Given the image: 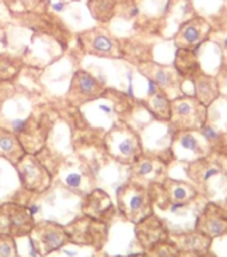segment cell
I'll return each mask as SVG.
<instances>
[{
  "label": "cell",
  "instance_id": "obj_1",
  "mask_svg": "<svg viewBox=\"0 0 227 257\" xmlns=\"http://www.w3.org/2000/svg\"><path fill=\"white\" fill-rule=\"evenodd\" d=\"M153 193L140 183L132 181L123 185L118 191L119 211L131 223L138 224L143 219L153 215Z\"/></svg>",
  "mask_w": 227,
  "mask_h": 257
},
{
  "label": "cell",
  "instance_id": "obj_2",
  "mask_svg": "<svg viewBox=\"0 0 227 257\" xmlns=\"http://www.w3.org/2000/svg\"><path fill=\"white\" fill-rule=\"evenodd\" d=\"M104 143L108 154L122 164L132 165L142 156V146L138 135L124 124L112 128L106 135Z\"/></svg>",
  "mask_w": 227,
  "mask_h": 257
},
{
  "label": "cell",
  "instance_id": "obj_3",
  "mask_svg": "<svg viewBox=\"0 0 227 257\" xmlns=\"http://www.w3.org/2000/svg\"><path fill=\"white\" fill-rule=\"evenodd\" d=\"M170 121L177 131L202 130L207 121V107L196 97H175L171 101Z\"/></svg>",
  "mask_w": 227,
  "mask_h": 257
},
{
  "label": "cell",
  "instance_id": "obj_4",
  "mask_svg": "<svg viewBox=\"0 0 227 257\" xmlns=\"http://www.w3.org/2000/svg\"><path fill=\"white\" fill-rule=\"evenodd\" d=\"M28 236L31 238L35 252L40 257L54 253L71 242L65 226L52 221H40L35 224Z\"/></svg>",
  "mask_w": 227,
  "mask_h": 257
},
{
  "label": "cell",
  "instance_id": "obj_5",
  "mask_svg": "<svg viewBox=\"0 0 227 257\" xmlns=\"http://www.w3.org/2000/svg\"><path fill=\"white\" fill-rule=\"evenodd\" d=\"M71 242L78 245L93 246L95 249H102L107 240V225L104 221L83 216L81 219L65 226Z\"/></svg>",
  "mask_w": 227,
  "mask_h": 257
},
{
  "label": "cell",
  "instance_id": "obj_6",
  "mask_svg": "<svg viewBox=\"0 0 227 257\" xmlns=\"http://www.w3.org/2000/svg\"><path fill=\"white\" fill-rule=\"evenodd\" d=\"M34 216L28 208L19 204H4L0 207V233L11 237H24L31 233Z\"/></svg>",
  "mask_w": 227,
  "mask_h": 257
},
{
  "label": "cell",
  "instance_id": "obj_7",
  "mask_svg": "<svg viewBox=\"0 0 227 257\" xmlns=\"http://www.w3.org/2000/svg\"><path fill=\"white\" fill-rule=\"evenodd\" d=\"M162 199L154 200L161 208H169L171 212L181 211L187 208L198 197L199 191L195 185L187 184L185 181H177L173 179H165L162 187Z\"/></svg>",
  "mask_w": 227,
  "mask_h": 257
},
{
  "label": "cell",
  "instance_id": "obj_8",
  "mask_svg": "<svg viewBox=\"0 0 227 257\" xmlns=\"http://www.w3.org/2000/svg\"><path fill=\"white\" fill-rule=\"evenodd\" d=\"M24 188L35 193L44 192L51 183V176L34 155L26 154L15 165Z\"/></svg>",
  "mask_w": 227,
  "mask_h": 257
},
{
  "label": "cell",
  "instance_id": "obj_9",
  "mask_svg": "<svg viewBox=\"0 0 227 257\" xmlns=\"http://www.w3.org/2000/svg\"><path fill=\"white\" fill-rule=\"evenodd\" d=\"M104 91L106 89L103 84L93 75H90L86 71H78L72 77L67 97L75 105H82L91 100L99 99Z\"/></svg>",
  "mask_w": 227,
  "mask_h": 257
},
{
  "label": "cell",
  "instance_id": "obj_10",
  "mask_svg": "<svg viewBox=\"0 0 227 257\" xmlns=\"http://www.w3.org/2000/svg\"><path fill=\"white\" fill-rule=\"evenodd\" d=\"M195 230L206 234L210 238H216L227 234V212L218 204L210 203L203 208L196 217Z\"/></svg>",
  "mask_w": 227,
  "mask_h": 257
},
{
  "label": "cell",
  "instance_id": "obj_11",
  "mask_svg": "<svg viewBox=\"0 0 227 257\" xmlns=\"http://www.w3.org/2000/svg\"><path fill=\"white\" fill-rule=\"evenodd\" d=\"M82 46L85 47L87 54L95 55V56H103V58H119L120 50L115 40L108 34L100 30L94 28L90 31L81 35Z\"/></svg>",
  "mask_w": 227,
  "mask_h": 257
},
{
  "label": "cell",
  "instance_id": "obj_12",
  "mask_svg": "<svg viewBox=\"0 0 227 257\" xmlns=\"http://www.w3.org/2000/svg\"><path fill=\"white\" fill-rule=\"evenodd\" d=\"M198 131H177V139L174 140V152L179 158H186L187 154L193 158H206L210 151V143Z\"/></svg>",
  "mask_w": 227,
  "mask_h": 257
},
{
  "label": "cell",
  "instance_id": "obj_13",
  "mask_svg": "<svg viewBox=\"0 0 227 257\" xmlns=\"http://www.w3.org/2000/svg\"><path fill=\"white\" fill-rule=\"evenodd\" d=\"M135 234L144 252H148L153 246L170 238L167 226L154 213L136 224Z\"/></svg>",
  "mask_w": 227,
  "mask_h": 257
},
{
  "label": "cell",
  "instance_id": "obj_14",
  "mask_svg": "<svg viewBox=\"0 0 227 257\" xmlns=\"http://www.w3.org/2000/svg\"><path fill=\"white\" fill-rule=\"evenodd\" d=\"M210 31H211V26L203 18L190 19L179 28L175 38V44L178 48L194 51L208 38Z\"/></svg>",
  "mask_w": 227,
  "mask_h": 257
},
{
  "label": "cell",
  "instance_id": "obj_15",
  "mask_svg": "<svg viewBox=\"0 0 227 257\" xmlns=\"http://www.w3.org/2000/svg\"><path fill=\"white\" fill-rule=\"evenodd\" d=\"M181 250V253L193 254L194 257L210 252L212 238L194 229L189 233H182L171 238Z\"/></svg>",
  "mask_w": 227,
  "mask_h": 257
},
{
  "label": "cell",
  "instance_id": "obj_16",
  "mask_svg": "<svg viewBox=\"0 0 227 257\" xmlns=\"http://www.w3.org/2000/svg\"><path fill=\"white\" fill-rule=\"evenodd\" d=\"M142 72L144 75L150 77L151 81H154L155 84L158 85L159 88L163 89L166 93V91H171L173 92L174 89H179V73L177 72V69L173 71V69L167 68V67H162V65L158 64H146L143 65Z\"/></svg>",
  "mask_w": 227,
  "mask_h": 257
},
{
  "label": "cell",
  "instance_id": "obj_17",
  "mask_svg": "<svg viewBox=\"0 0 227 257\" xmlns=\"http://www.w3.org/2000/svg\"><path fill=\"white\" fill-rule=\"evenodd\" d=\"M110 211H112L111 200L103 191L97 189L86 197L83 204V213L86 216L103 221L104 216L108 215Z\"/></svg>",
  "mask_w": 227,
  "mask_h": 257
},
{
  "label": "cell",
  "instance_id": "obj_18",
  "mask_svg": "<svg viewBox=\"0 0 227 257\" xmlns=\"http://www.w3.org/2000/svg\"><path fill=\"white\" fill-rule=\"evenodd\" d=\"M26 154L23 144L14 132L0 130V158L16 165Z\"/></svg>",
  "mask_w": 227,
  "mask_h": 257
},
{
  "label": "cell",
  "instance_id": "obj_19",
  "mask_svg": "<svg viewBox=\"0 0 227 257\" xmlns=\"http://www.w3.org/2000/svg\"><path fill=\"white\" fill-rule=\"evenodd\" d=\"M194 85H195V95L196 99L199 100L200 103L208 107L211 105L218 96H219V88L214 77L207 76L203 72H199L193 79Z\"/></svg>",
  "mask_w": 227,
  "mask_h": 257
},
{
  "label": "cell",
  "instance_id": "obj_20",
  "mask_svg": "<svg viewBox=\"0 0 227 257\" xmlns=\"http://www.w3.org/2000/svg\"><path fill=\"white\" fill-rule=\"evenodd\" d=\"M175 69L179 73V76L193 80L200 71L199 62L195 56L193 50H185V48H178L175 54Z\"/></svg>",
  "mask_w": 227,
  "mask_h": 257
},
{
  "label": "cell",
  "instance_id": "obj_21",
  "mask_svg": "<svg viewBox=\"0 0 227 257\" xmlns=\"http://www.w3.org/2000/svg\"><path fill=\"white\" fill-rule=\"evenodd\" d=\"M132 173L135 179L139 181L155 180L157 177L163 175V164L154 159L140 158L132 164Z\"/></svg>",
  "mask_w": 227,
  "mask_h": 257
},
{
  "label": "cell",
  "instance_id": "obj_22",
  "mask_svg": "<svg viewBox=\"0 0 227 257\" xmlns=\"http://www.w3.org/2000/svg\"><path fill=\"white\" fill-rule=\"evenodd\" d=\"M89 10L94 19L99 22H108L115 14V0H89Z\"/></svg>",
  "mask_w": 227,
  "mask_h": 257
},
{
  "label": "cell",
  "instance_id": "obj_23",
  "mask_svg": "<svg viewBox=\"0 0 227 257\" xmlns=\"http://www.w3.org/2000/svg\"><path fill=\"white\" fill-rule=\"evenodd\" d=\"M150 108L155 117L159 120L171 119V101L165 93H155L150 99Z\"/></svg>",
  "mask_w": 227,
  "mask_h": 257
},
{
  "label": "cell",
  "instance_id": "obj_24",
  "mask_svg": "<svg viewBox=\"0 0 227 257\" xmlns=\"http://www.w3.org/2000/svg\"><path fill=\"white\" fill-rule=\"evenodd\" d=\"M147 253L150 254V257H181L182 253L177 244L169 238L166 241L159 242L155 246H153Z\"/></svg>",
  "mask_w": 227,
  "mask_h": 257
},
{
  "label": "cell",
  "instance_id": "obj_25",
  "mask_svg": "<svg viewBox=\"0 0 227 257\" xmlns=\"http://www.w3.org/2000/svg\"><path fill=\"white\" fill-rule=\"evenodd\" d=\"M0 257H19L14 237L0 233Z\"/></svg>",
  "mask_w": 227,
  "mask_h": 257
},
{
  "label": "cell",
  "instance_id": "obj_26",
  "mask_svg": "<svg viewBox=\"0 0 227 257\" xmlns=\"http://www.w3.org/2000/svg\"><path fill=\"white\" fill-rule=\"evenodd\" d=\"M64 181L69 188H79L82 187V175L81 173H68Z\"/></svg>",
  "mask_w": 227,
  "mask_h": 257
},
{
  "label": "cell",
  "instance_id": "obj_27",
  "mask_svg": "<svg viewBox=\"0 0 227 257\" xmlns=\"http://www.w3.org/2000/svg\"><path fill=\"white\" fill-rule=\"evenodd\" d=\"M128 257H150V254L147 253V252H144V253H136V254H131V256Z\"/></svg>",
  "mask_w": 227,
  "mask_h": 257
},
{
  "label": "cell",
  "instance_id": "obj_28",
  "mask_svg": "<svg viewBox=\"0 0 227 257\" xmlns=\"http://www.w3.org/2000/svg\"><path fill=\"white\" fill-rule=\"evenodd\" d=\"M196 257H216V256H215V254H212V253H210V252H207V253L199 254V256H196Z\"/></svg>",
  "mask_w": 227,
  "mask_h": 257
},
{
  "label": "cell",
  "instance_id": "obj_29",
  "mask_svg": "<svg viewBox=\"0 0 227 257\" xmlns=\"http://www.w3.org/2000/svg\"><path fill=\"white\" fill-rule=\"evenodd\" d=\"M223 48L224 51H227V35L223 38Z\"/></svg>",
  "mask_w": 227,
  "mask_h": 257
}]
</instances>
